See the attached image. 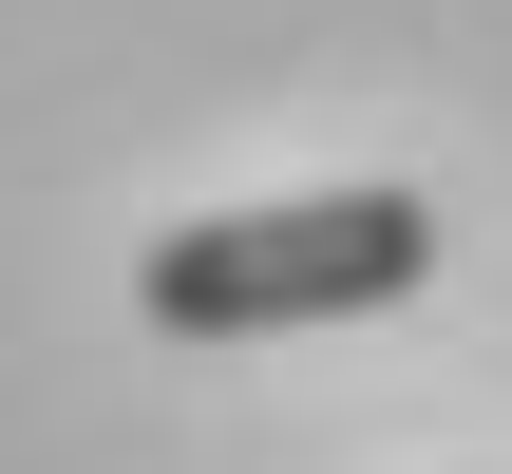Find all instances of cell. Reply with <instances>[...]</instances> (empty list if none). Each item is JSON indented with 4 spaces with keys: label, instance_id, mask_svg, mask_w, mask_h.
Returning <instances> with one entry per match:
<instances>
[{
    "label": "cell",
    "instance_id": "cell-1",
    "mask_svg": "<svg viewBox=\"0 0 512 474\" xmlns=\"http://www.w3.org/2000/svg\"><path fill=\"white\" fill-rule=\"evenodd\" d=\"M437 285V209L418 190H285V209H190L133 247V304L171 342H285V323H361Z\"/></svg>",
    "mask_w": 512,
    "mask_h": 474
}]
</instances>
